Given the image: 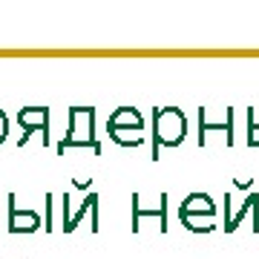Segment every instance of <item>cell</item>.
<instances>
[{
	"instance_id": "1",
	"label": "cell",
	"mask_w": 259,
	"mask_h": 259,
	"mask_svg": "<svg viewBox=\"0 0 259 259\" xmlns=\"http://www.w3.org/2000/svg\"><path fill=\"white\" fill-rule=\"evenodd\" d=\"M156 127H158V139L164 141V144H176V141L185 139V118H182V112H176V110L158 112Z\"/></svg>"
}]
</instances>
